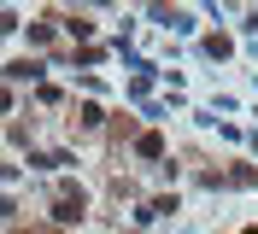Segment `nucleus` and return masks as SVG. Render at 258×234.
<instances>
[{
  "label": "nucleus",
  "instance_id": "nucleus-1",
  "mask_svg": "<svg viewBox=\"0 0 258 234\" xmlns=\"http://www.w3.org/2000/svg\"><path fill=\"white\" fill-rule=\"evenodd\" d=\"M77 211H82V199H59V205H53V217H59V222H71Z\"/></svg>",
  "mask_w": 258,
  "mask_h": 234
}]
</instances>
